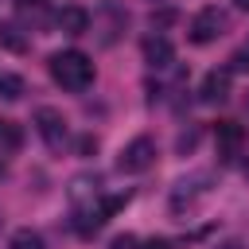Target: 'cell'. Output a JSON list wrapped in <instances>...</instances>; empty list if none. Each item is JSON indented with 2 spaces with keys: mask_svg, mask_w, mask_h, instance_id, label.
<instances>
[{
  "mask_svg": "<svg viewBox=\"0 0 249 249\" xmlns=\"http://www.w3.org/2000/svg\"><path fill=\"white\" fill-rule=\"evenodd\" d=\"M233 8H241V12H249V0H233Z\"/></svg>",
  "mask_w": 249,
  "mask_h": 249,
  "instance_id": "obj_21",
  "label": "cell"
},
{
  "mask_svg": "<svg viewBox=\"0 0 249 249\" xmlns=\"http://www.w3.org/2000/svg\"><path fill=\"white\" fill-rule=\"evenodd\" d=\"M0 47L12 51V54H23L27 51V35L19 23H0Z\"/></svg>",
  "mask_w": 249,
  "mask_h": 249,
  "instance_id": "obj_10",
  "label": "cell"
},
{
  "mask_svg": "<svg viewBox=\"0 0 249 249\" xmlns=\"http://www.w3.org/2000/svg\"><path fill=\"white\" fill-rule=\"evenodd\" d=\"M35 128H39V136L47 140V148H62V144H66V117H62V109L39 105V109H35Z\"/></svg>",
  "mask_w": 249,
  "mask_h": 249,
  "instance_id": "obj_4",
  "label": "cell"
},
{
  "mask_svg": "<svg viewBox=\"0 0 249 249\" xmlns=\"http://www.w3.org/2000/svg\"><path fill=\"white\" fill-rule=\"evenodd\" d=\"M54 23H58V31H66V35H86L89 23H93V16H89L82 4H66V8H58Z\"/></svg>",
  "mask_w": 249,
  "mask_h": 249,
  "instance_id": "obj_7",
  "label": "cell"
},
{
  "mask_svg": "<svg viewBox=\"0 0 249 249\" xmlns=\"http://www.w3.org/2000/svg\"><path fill=\"white\" fill-rule=\"evenodd\" d=\"M214 249H241V241H222V245H214Z\"/></svg>",
  "mask_w": 249,
  "mask_h": 249,
  "instance_id": "obj_20",
  "label": "cell"
},
{
  "mask_svg": "<svg viewBox=\"0 0 249 249\" xmlns=\"http://www.w3.org/2000/svg\"><path fill=\"white\" fill-rule=\"evenodd\" d=\"M191 43H198V47H206V43H214L218 35H226V12H218V8H202L195 19H191Z\"/></svg>",
  "mask_w": 249,
  "mask_h": 249,
  "instance_id": "obj_3",
  "label": "cell"
},
{
  "mask_svg": "<svg viewBox=\"0 0 249 249\" xmlns=\"http://www.w3.org/2000/svg\"><path fill=\"white\" fill-rule=\"evenodd\" d=\"M206 183H210V175H206V171H195V175L179 179V183H175V191H171V210H183V202L191 206V202L206 191Z\"/></svg>",
  "mask_w": 249,
  "mask_h": 249,
  "instance_id": "obj_6",
  "label": "cell"
},
{
  "mask_svg": "<svg viewBox=\"0 0 249 249\" xmlns=\"http://www.w3.org/2000/svg\"><path fill=\"white\" fill-rule=\"evenodd\" d=\"M245 109H249V97H245Z\"/></svg>",
  "mask_w": 249,
  "mask_h": 249,
  "instance_id": "obj_23",
  "label": "cell"
},
{
  "mask_svg": "<svg viewBox=\"0 0 249 249\" xmlns=\"http://www.w3.org/2000/svg\"><path fill=\"white\" fill-rule=\"evenodd\" d=\"M78 148H82V152H86V156H89V152H93V148H97V140H93V136H82V140H78Z\"/></svg>",
  "mask_w": 249,
  "mask_h": 249,
  "instance_id": "obj_19",
  "label": "cell"
},
{
  "mask_svg": "<svg viewBox=\"0 0 249 249\" xmlns=\"http://www.w3.org/2000/svg\"><path fill=\"white\" fill-rule=\"evenodd\" d=\"M8 249H47V241H43L35 230H16L12 241H8Z\"/></svg>",
  "mask_w": 249,
  "mask_h": 249,
  "instance_id": "obj_12",
  "label": "cell"
},
{
  "mask_svg": "<svg viewBox=\"0 0 249 249\" xmlns=\"http://www.w3.org/2000/svg\"><path fill=\"white\" fill-rule=\"evenodd\" d=\"M51 78L70 89V93H82L93 86V58L82 54V51H58L51 54Z\"/></svg>",
  "mask_w": 249,
  "mask_h": 249,
  "instance_id": "obj_1",
  "label": "cell"
},
{
  "mask_svg": "<svg viewBox=\"0 0 249 249\" xmlns=\"http://www.w3.org/2000/svg\"><path fill=\"white\" fill-rule=\"evenodd\" d=\"M4 171H8V163H4V156H0V175H4Z\"/></svg>",
  "mask_w": 249,
  "mask_h": 249,
  "instance_id": "obj_22",
  "label": "cell"
},
{
  "mask_svg": "<svg viewBox=\"0 0 249 249\" xmlns=\"http://www.w3.org/2000/svg\"><path fill=\"white\" fill-rule=\"evenodd\" d=\"M245 175H249V163H245Z\"/></svg>",
  "mask_w": 249,
  "mask_h": 249,
  "instance_id": "obj_24",
  "label": "cell"
},
{
  "mask_svg": "<svg viewBox=\"0 0 249 249\" xmlns=\"http://www.w3.org/2000/svg\"><path fill=\"white\" fill-rule=\"evenodd\" d=\"M144 249H175V245H171V241H167V237H152V241H148V245H144Z\"/></svg>",
  "mask_w": 249,
  "mask_h": 249,
  "instance_id": "obj_18",
  "label": "cell"
},
{
  "mask_svg": "<svg viewBox=\"0 0 249 249\" xmlns=\"http://www.w3.org/2000/svg\"><path fill=\"white\" fill-rule=\"evenodd\" d=\"M152 163H156V140H152V136L128 140V144L121 148V156H117V167H121L124 175H140V171H148Z\"/></svg>",
  "mask_w": 249,
  "mask_h": 249,
  "instance_id": "obj_2",
  "label": "cell"
},
{
  "mask_svg": "<svg viewBox=\"0 0 249 249\" xmlns=\"http://www.w3.org/2000/svg\"><path fill=\"white\" fill-rule=\"evenodd\" d=\"M230 70H237V74H245V70H249V51H237V54L230 58Z\"/></svg>",
  "mask_w": 249,
  "mask_h": 249,
  "instance_id": "obj_14",
  "label": "cell"
},
{
  "mask_svg": "<svg viewBox=\"0 0 249 249\" xmlns=\"http://www.w3.org/2000/svg\"><path fill=\"white\" fill-rule=\"evenodd\" d=\"M109 249H140V241L132 237V233H121V237H113V245Z\"/></svg>",
  "mask_w": 249,
  "mask_h": 249,
  "instance_id": "obj_15",
  "label": "cell"
},
{
  "mask_svg": "<svg viewBox=\"0 0 249 249\" xmlns=\"http://www.w3.org/2000/svg\"><path fill=\"white\" fill-rule=\"evenodd\" d=\"M214 140H218V156L222 160H233L241 152V140H245V128L237 121H218L214 124Z\"/></svg>",
  "mask_w": 249,
  "mask_h": 249,
  "instance_id": "obj_5",
  "label": "cell"
},
{
  "mask_svg": "<svg viewBox=\"0 0 249 249\" xmlns=\"http://www.w3.org/2000/svg\"><path fill=\"white\" fill-rule=\"evenodd\" d=\"M198 97H202L206 105L226 101V97H230V70H210V74L202 78V86H198Z\"/></svg>",
  "mask_w": 249,
  "mask_h": 249,
  "instance_id": "obj_9",
  "label": "cell"
},
{
  "mask_svg": "<svg viewBox=\"0 0 249 249\" xmlns=\"http://www.w3.org/2000/svg\"><path fill=\"white\" fill-rule=\"evenodd\" d=\"M195 144H198V132L191 128V132H183V136H179V144H175V148H179V152H191Z\"/></svg>",
  "mask_w": 249,
  "mask_h": 249,
  "instance_id": "obj_17",
  "label": "cell"
},
{
  "mask_svg": "<svg viewBox=\"0 0 249 249\" xmlns=\"http://www.w3.org/2000/svg\"><path fill=\"white\" fill-rule=\"evenodd\" d=\"M167 23H175V12L167 8V12H152V27H167Z\"/></svg>",
  "mask_w": 249,
  "mask_h": 249,
  "instance_id": "obj_16",
  "label": "cell"
},
{
  "mask_svg": "<svg viewBox=\"0 0 249 249\" xmlns=\"http://www.w3.org/2000/svg\"><path fill=\"white\" fill-rule=\"evenodd\" d=\"M19 140H23L19 124H16V121H8V117H0V144H8V148H19Z\"/></svg>",
  "mask_w": 249,
  "mask_h": 249,
  "instance_id": "obj_13",
  "label": "cell"
},
{
  "mask_svg": "<svg viewBox=\"0 0 249 249\" xmlns=\"http://www.w3.org/2000/svg\"><path fill=\"white\" fill-rule=\"evenodd\" d=\"M0 97H4V101H19V97H23V78L0 70Z\"/></svg>",
  "mask_w": 249,
  "mask_h": 249,
  "instance_id": "obj_11",
  "label": "cell"
},
{
  "mask_svg": "<svg viewBox=\"0 0 249 249\" xmlns=\"http://www.w3.org/2000/svg\"><path fill=\"white\" fill-rule=\"evenodd\" d=\"M144 62H148L152 70H167V66L175 62V47H171L163 35H148V39H144Z\"/></svg>",
  "mask_w": 249,
  "mask_h": 249,
  "instance_id": "obj_8",
  "label": "cell"
}]
</instances>
